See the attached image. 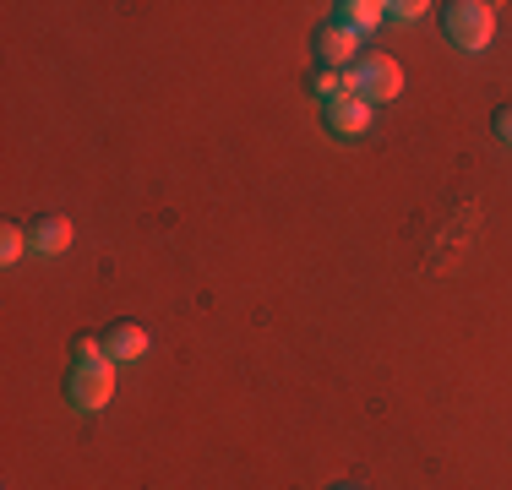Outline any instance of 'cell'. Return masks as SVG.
<instances>
[{
    "label": "cell",
    "mask_w": 512,
    "mask_h": 490,
    "mask_svg": "<svg viewBox=\"0 0 512 490\" xmlns=\"http://www.w3.org/2000/svg\"><path fill=\"white\" fill-rule=\"evenodd\" d=\"M115 392V360L104 354L99 338H77L71 343V365H66V403L82 414H99Z\"/></svg>",
    "instance_id": "cell-1"
},
{
    "label": "cell",
    "mask_w": 512,
    "mask_h": 490,
    "mask_svg": "<svg viewBox=\"0 0 512 490\" xmlns=\"http://www.w3.org/2000/svg\"><path fill=\"white\" fill-rule=\"evenodd\" d=\"M436 17H442L447 44H458L463 55H480L496 39V6H485V0H447V6H436Z\"/></svg>",
    "instance_id": "cell-2"
},
{
    "label": "cell",
    "mask_w": 512,
    "mask_h": 490,
    "mask_svg": "<svg viewBox=\"0 0 512 490\" xmlns=\"http://www.w3.org/2000/svg\"><path fill=\"white\" fill-rule=\"evenodd\" d=\"M344 88H349V98L376 109V104H393L404 93V71H398L393 55H360L355 66H344Z\"/></svg>",
    "instance_id": "cell-3"
},
{
    "label": "cell",
    "mask_w": 512,
    "mask_h": 490,
    "mask_svg": "<svg viewBox=\"0 0 512 490\" xmlns=\"http://www.w3.org/2000/svg\"><path fill=\"white\" fill-rule=\"evenodd\" d=\"M311 55H316V66L344 71V66H355V60H360V33L338 28V22H322V28L311 33Z\"/></svg>",
    "instance_id": "cell-4"
},
{
    "label": "cell",
    "mask_w": 512,
    "mask_h": 490,
    "mask_svg": "<svg viewBox=\"0 0 512 490\" xmlns=\"http://www.w3.org/2000/svg\"><path fill=\"white\" fill-rule=\"evenodd\" d=\"M28 240H33V251H39V256H60V251H71L77 229H71L66 213H44V218H33Z\"/></svg>",
    "instance_id": "cell-5"
},
{
    "label": "cell",
    "mask_w": 512,
    "mask_h": 490,
    "mask_svg": "<svg viewBox=\"0 0 512 490\" xmlns=\"http://www.w3.org/2000/svg\"><path fill=\"white\" fill-rule=\"evenodd\" d=\"M104 354L115 365H131V360H142V354H148V333H142L137 322H115V327H104Z\"/></svg>",
    "instance_id": "cell-6"
},
{
    "label": "cell",
    "mask_w": 512,
    "mask_h": 490,
    "mask_svg": "<svg viewBox=\"0 0 512 490\" xmlns=\"http://www.w3.org/2000/svg\"><path fill=\"white\" fill-rule=\"evenodd\" d=\"M322 126L333 131V137H360L365 126H371V104H360V98H338V104L322 109Z\"/></svg>",
    "instance_id": "cell-7"
},
{
    "label": "cell",
    "mask_w": 512,
    "mask_h": 490,
    "mask_svg": "<svg viewBox=\"0 0 512 490\" xmlns=\"http://www.w3.org/2000/svg\"><path fill=\"white\" fill-rule=\"evenodd\" d=\"M382 17H387L382 0H338L327 22H338V28H349V33H360V39H365L371 28H382Z\"/></svg>",
    "instance_id": "cell-8"
},
{
    "label": "cell",
    "mask_w": 512,
    "mask_h": 490,
    "mask_svg": "<svg viewBox=\"0 0 512 490\" xmlns=\"http://www.w3.org/2000/svg\"><path fill=\"white\" fill-rule=\"evenodd\" d=\"M306 93H311V98H322V109H327V104H338V98L349 93V88H344V71H333V66H311V71H306Z\"/></svg>",
    "instance_id": "cell-9"
},
{
    "label": "cell",
    "mask_w": 512,
    "mask_h": 490,
    "mask_svg": "<svg viewBox=\"0 0 512 490\" xmlns=\"http://www.w3.org/2000/svg\"><path fill=\"white\" fill-rule=\"evenodd\" d=\"M28 245H33L28 229H22V224H6V229H0V267H17Z\"/></svg>",
    "instance_id": "cell-10"
},
{
    "label": "cell",
    "mask_w": 512,
    "mask_h": 490,
    "mask_svg": "<svg viewBox=\"0 0 512 490\" xmlns=\"http://www.w3.org/2000/svg\"><path fill=\"white\" fill-rule=\"evenodd\" d=\"M420 0H393V6H387V17H393V22H414V17H420Z\"/></svg>",
    "instance_id": "cell-11"
},
{
    "label": "cell",
    "mask_w": 512,
    "mask_h": 490,
    "mask_svg": "<svg viewBox=\"0 0 512 490\" xmlns=\"http://www.w3.org/2000/svg\"><path fill=\"white\" fill-rule=\"evenodd\" d=\"M491 126H496V142H507V147H512V104L496 109V120H491Z\"/></svg>",
    "instance_id": "cell-12"
},
{
    "label": "cell",
    "mask_w": 512,
    "mask_h": 490,
    "mask_svg": "<svg viewBox=\"0 0 512 490\" xmlns=\"http://www.w3.org/2000/svg\"><path fill=\"white\" fill-rule=\"evenodd\" d=\"M333 490H355V485H333Z\"/></svg>",
    "instance_id": "cell-13"
}]
</instances>
